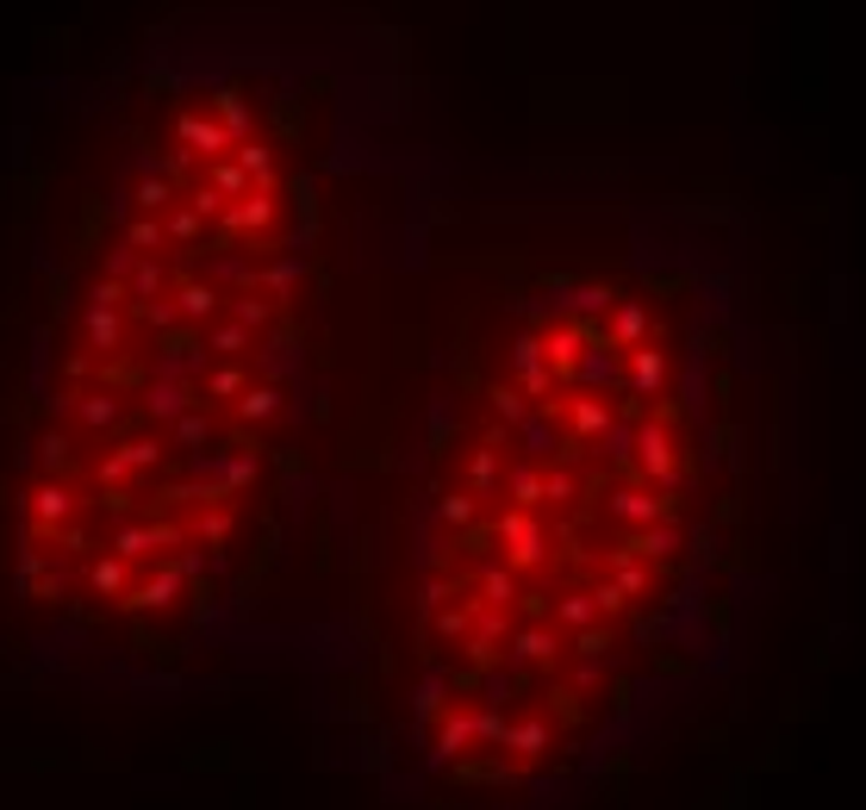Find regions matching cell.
<instances>
[{"mask_svg":"<svg viewBox=\"0 0 866 810\" xmlns=\"http://www.w3.org/2000/svg\"><path fill=\"white\" fill-rule=\"evenodd\" d=\"M798 381L754 213L586 188L449 269L362 468L325 705L400 810H580L767 637Z\"/></svg>","mask_w":866,"mask_h":810,"instance_id":"cell-1","label":"cell"},{"mask_svg":"<svg viewBox=\"0 0 866 810\" xmlns=\"http://www.w3.org/2000/svg\"><path fill=\"white\" fill-rule=\"evenodd\" d=\"M337 237L306 88L232 63L156 106L57 318L20 493L25 598L81 649L150 674L269 649L325 493Z\"/></svg>","mask_w":866,"mask_h":810,"instance_id":"cell-2","label":"cell"}]
</instances>
